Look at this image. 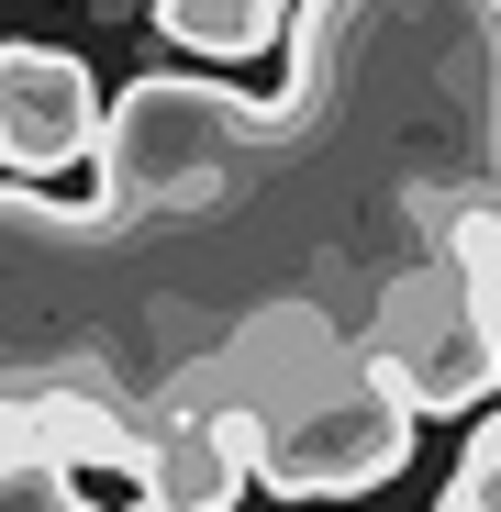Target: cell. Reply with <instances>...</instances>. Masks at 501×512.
I'll return each mask as SVG.
<instances>
[{"label":"cell","mask_w":501,"mask_h":512,"mask_svg":"<svg viewBox=\"0 0 501 512\" xmlns=\"http://www.w3.org/2000/svg\"><path fill=\"white\" fill-rule=\"evenodd\" d=\"M357 368L424 423V412H479L501 390V346L479 334L468 290L446 279V256H424V268H390L368 323H357Z\"/></svg>","instance_id":"cell-1"},{"label":"cell","mask_w":501,"mask_h":512,"mask_svg":"<svg viewBox=\"0 0 501 512\" xmlns=\"http://www.w3.org/2000/svg\"><path fill=\"white\" fill-rule=\"evenodd\" d=\"M446 279L468 290L479 334L501 346V212H479V201H457V212H446Z\"/></svg>","instance_id":"cell-5"},{"label":"cell","mask_w":501,"mask_h":512,"mask_svg":"<svg viewBox=\"0 0 501 512\" xmlns=\"http://www.w3.org/2000/svg\"><path fill=\"white\" fill-rule=\"evenodd\" d=\"M446 512H501V412H479V423H468L457 479H446Z\"/></svg>","instance_id":"cell-6"},{"label":"cell","mask_w":501,"mask_h":512,"mask_svg":"<svg viewBox=\"0 0 501 512\" xmlns=\"http://www.w3.org/2000/svg\"><path fill=\"white\" fill-rule=\"evenodd\" d=\"M0 512H101V501H78L67 468H34V457L0 446Z\"/></svg>","instance_id":"cell-7"},{"label":"cell","mask_w":501,"mask_h":512,"mask_svg":"<svg viewBox=\"0 0 501 512\" xmlns=\"http://www.w3.org/2000/svg\"><path fill=\"white\" fill-rule=\"evenodd\" d=\"M290 0H156V34L179 56H268Z\"/></svg>","instance_id":"cell-4"},{"label":"cell","mask_w":501,"mask_h":512,"mask_svg":"<svg viewBox=\"0 0 501 512\" xmlns=\"http://www.w3.org/2000/svg\"><path fill=\"white\" fill-rule=\"evenodd\" d=\"M101 145V90L67 45H0V167L56 179Z\"/></svg>","instance_id":"cell-3"},{"label":"cell","mask_w":501,"mask_h":512,"mask_svg":"<svg viewBox=\"0 0 501 512\" xmlns=\"http://www.w3.org/2000/svg\"><path fill=\"white\" fill-rule=\"evenodd\" d=\"M245 479H257V412L223 357H190L134 412V490L156 512H223Z\"/></svg>","instance_id":"cell-2"}]
</instances>
